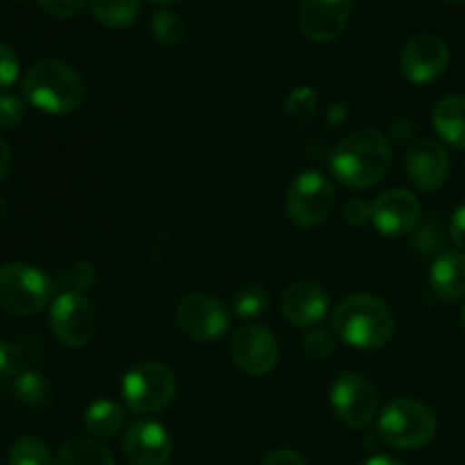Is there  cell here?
<instances>
[{
	"instance_id": "obj_1",
	"label": "cell",
	"mask_w": 465,
	"mask_h": 465,
	"mask_svg": "<svg viewBox=\"0 0 465 465\" xmlns=\"http://www.w3.org/2000/svg\"><path fill=\"white\" fill-rule=\"evenodd\" d=\"M391 159L393 150L380 130H357L336 143L330 166L341 184L368 189L386 175Z\"/></svg>"
},
{
	"instance_id": "obj_2",
	"label": "cell",
	"mask_w": 465,
	"mask_h": 465,
	"mask_svg": "<svg viewBox=\"0 0 465 465\" xmlns=\"http://www.w3.org/2000/svg\"><path fill=\"white\" fill-rule=\"evenodd\" d=\"M23 95L32 107L45 114H71L86 95L84 80L62 59H39L23 80Z\"/></svg>"
},
{
	"instance_id": "obj_3",
	"label": "cell",
	"mask_w": 465,
	"mask_h": 465,
	"mask_svg": "<svg viewBox=\"0 0 465 465\" xmlns=\"http://www.w3.org/2000/svg\"><path fill=\"white\" fill-rule=\"evenodd\" d=\"M334 330L350 348L377 350L389 343L395 334V316L384 300L375 295L357 293L345 298L336 307Z\"/></svg>"
},
{
	"instance_id": "obj_4",
	"label": "cell",
	"mask_w": 465,
	"mask_h": 465,
	"mask_svg": "<svg viewBox=\"0 0 465 465\" xmlns=\"http://www.w3.org/2000/svg\"><path fill=\"white\" fill-rule=\"evenodd\" d=\"M377 434L391 448H425L436 434V416L427 404L418 402V400H393L380 413Z\"/></svg>"
},
{
	"instance_id": "obj_5",
	"label": "cell",
	"mask_w": 465,
	"mask_h": 465,
	"mask_svg": "<svg viewBox=\"0 0 465 465\" xmlns=\"http://www.w3.org/2000/svg\"><path fill=\"white\" fill-rule=\"evenodd\" d=\"M177 393V380L171 368L162 361H139L123 375L121 395L130 411L150 416L173 402Z\"/></svg>"
},
{
	"instance_id": "obj_6",
	"label": "cell",
	"mask_w": 465,
	"mask_h": 465,
	"mask_svg": "<svg viewBox=\"0 0 465 465\" xmlns=\"http://www.w3.org/2000/svg\"><path fill=\"white\" fill-rule=\"evenodd\" d=\"M54 293V280L30 263L0 266V309L12 316H35Z\"/></svg>"
},
{
	"instance_id": "obj_7",
	"label": "cell",
	"mask_w": 465,
	"mask_h": 465,
	"mask_svg": "<svg viewBox=\"0 0 465 465\" xmlns=\"http://www.w3.org/2000/svg\"><path fill=\"white\" fill-rule=\"evenodd\" d=\"M334 186L322 173L304 171L286 191V213L300 227H316L327 221L334 209Z\"/></svg>"
},
{
	"instance_id": "obj_8",
	"label": "cell",
	"mask_w": 465,
	"mask_h": 465,
	"mask_svg": "<svg viewBox=\"0 0 465 465\" xmlns=\"http://www.w3.org/2000/svg\"><path fill=\"white\" fill-rule=\"evenodd\" d=\"M50 330L66 348H82L98 330V316L89 298L80 293H59L50 307Z\"/></svg>"
},
{
	"instance_id": "obj_9",
	"label": "cell",
	"mask_w": 465,
	"mask_h": 465,
	"mask_svg": "<svg viewBox=\"0 0 465 465\" xmlns=\"http://www.w3.org/2000/svg\"><path fill=\"white\" fill-rule=\"evenodd\" d=\"M175 325L182 334L198 343L216 341L230 330V312L221 300L204 293H191L175 309Z\"/></svg>"
},
{
	"instance_id": "obj_10",
	"label": "cell",
	"mask_w": 465,
	"mask_h": 465,
	"mask_svg": "<svg viewBox=\"0 0 465 465\" xmlns=\"http://www.w3.org/2000/svg\"><path fill=\"white\" fill-rule=\"evenodd\" d=\"M331 409L348 427H363L372 420L380 407L377 389L359 372H343L331 384Z\"/></svg>"
},
{
	"instance_id": "obj_11",
	"label": "cell",
	"mask_w": 465,
	"mask_h": 465,
	"mask_svg": "<svg viewBox=\"0 0 465 465\" xmlns=\"http://www.w3.org/2000/svg\"><path fill=\"white\" fill-rule=\"evenodd\" d=\"M230 354L245 375L263 377L280 361V343L268 327L243 325L232 336Z\"/></svg>"
},
{
	"instance_id": "obj_12",
	"label": "cell",
	"mask_w": 465,
	"mask_h": 465,
	"mask_svg": "<svg viewBox=\"0 0 465 465\" xmlns=\"http://www.w3.org/2000/svg\"><path fill=\"white\" fill-rule=\"evenodd\" d=\"M450 64V48L440 36L416 35L404 44L400 54V68L413 84H427L439 80Z\"/></svg>"
},
{
	"instance_id": "obj_13",
	"label": "cell",
	"mask_w": 465,
	"mask_h": 465,
	"mask_svg": "<svg viewBox=\"0 0 465 465\" xmlns=\"http://www.w3.org/2000/svg\"><path fill=\"white\" fill-rule=\"evenodd\" d=\"M354 0H300V30L316 44L334 41L345 30Z\"/></svg>"
},
{
	"instance_id": "obj_14",
	"label": "cell",
	"mask_w": 465,
	"mask_h": 465,
	"mask_svg": "<svg viewBox=\"0 0 465 465\" xmlns=\"http://www.w3.org/2000/svg\"><path fill=\"white\" fill-rule=\"evenodd\" d=\"M422 207L411 191L393 189L372 203L371 221L375 230L384 236L409 234L418 225Z\"/></svg>"
},
{
	"instance_id": "obj_15",
	"label": "cell",
	"mask_w": 465,
	"mask_h": 465,
	"mask_svg": "<svg viewBox=\"0 0 465 465\" xmlns=\"http://www.w3.org/2000/svg\"><path fill=\"white\" fill-rule=\"evenodd\" d=\"M121 445L132 465H166L173 454L171 434L154 420H136L127 427Z\"/></svg>"
},
{
	"instance_id": "obj_16",
	"label": "cell",
	"mask_w": 465,
	"mask_h": 465,
	"mask_svg": "<svg viewBox=\"0 0 465 465\" xmlns=\"http://www.w3.org/2000/svg\"><path fill=\"white\" fill-rule=\"evenodd\" d=\"M327 309H330V298H327L325 289L309 280L291 284L280 300L282 316L295 327L318 325L327 316Z\"/></svg>"
},
{
	"instance_id": "obj_17",
	"label": "cell",
	"mask_w": 465,
	"mask_h": 465,
	"mask_svg": "<svg viewBox=\"0 0 465 465\" xmlns=\"http://www.w3.org/2000/svg\"><path fill=\"white\" fill-rule=\"evenodd\" d=\"M407 175L418 189H440L450 177L448 150L436 141H418L407 154Z\"/></svg>"
},
{
	"instance_id": "obj_18",
	"label": "cell",
	"mask_w": 465,
	"mask_h": 465,
	"mask_svg": "<svg viewBox=\"0 0 465 465\" xmlns=\"http://www.w3.org/2000/svg\"><path fill=\"white\" fill-rule=\"evenodd\" d=\"M431 289L445 300H459L465 295V252H443L430 272Z\"/></svg>"
},
{
	"instance_id": "obj_19",
	"label": "cell",
	"mask_w": 465,
	"mask_h": 465,
	"mask_svg": "<svg viewBox=\"0 0 465 465\" xmlns=\"http://www.w3.org/2000/svg\"><path fill=\"white\" fill-rule=\"evenodd\" d=\"M431 123L445 143L465 150V95H448L439 100Z\"/></svg>"
},
{
	"instance_id": "obj_20",
	"label": "cell",
	"mask_w": 465,
	"mask_h": 465,
	"mask_svg": "<svg viewBox=\"0 0 465 465\" xmlns=\"http://www.w3.org/2000/svg\"><path fill=\"white\" fill-rule=\"evenodd\" d=\"M125 420V411L114 400H95L84 411V430L95 439H112Z\"/></svg>"
},
{
	"instance_id": "obj_21",
	"label": "cell",
	"mask_w": 465,
	"mask_h": 465,
	"mask_svg": "<svg viewBox=\"0 0 465 465\" xmlns=\"http://www.w3.org/2000/svg\"><path fill=\"white\" fill-rule=\"evenodd\" d=\"M54 465H116L107 448L89 439H73L59 448Z\"/></svg>"
},
{
	"instance_id": "obj_22",
	"label": "cell",
	"mask_w": 465,
	"mask_h": 465,
	"mask_svg": "<svg viewBox=\"0 0 465 465\" xmlns=\"http://www.w3.org/2000/svg\"><path fill=\"white\" fill-rule=\"evenodd\" d=\"M91 14L109 30L130 27L141 14V0H91Z\"/></svg>"
},
{
	"instance_id": "obj_23",
	"label": "cell",
	"mask_w": 465,
	"mask_h": 465,
	"mask_svg": "<svg viewBox=\"0 0 465 465\" xmlns=\"http://www.w3.org/2000/svg\"><path fill=\"white\" fill-rule=\"evenodd\" d=\"M150 32L157 44L166 45V48H175L184 41L186 36V23L180 14L168 12V9H159L150 18Z\"/></svg>"
},
{
	"instance_id": "obj_24",
	"label": "cell",
	"mask_w": 465,
	"mask_h": 465,
	"mask_svg": "<svg viewBox=\"0 0 465 465\" xmlns=\"http://www.w3.org/2000/svg\"><path fill=\"white\" fill-rule=\"evenodd\" d=\"M50 395V384L39 371H25L14 381V398L25 407H41Z\"/></svg>"
},
{
	"instance_id": "obj_25",
	"label": "cell",
	"mask_w": 465,
	"mask_h": 465,
	"mask_svg": "<svg viewBox=\"0 0 465 465\" xmlns=\"http://www.w3.org/2000/svg\"><path fill=\"white\" fill-rule=\"evenodd\" d=\"M9 465H53V457L41 439L21 436L9 448Z\"/></svg>"
},
{
	"instance_id": "obj_26",
	"label": "cell",
	"mask_w": 465,
	"mask_h": 465,
	"mask_svg": "<svg viewBox=\"0 0 465 465\" xmlns=\"http://www.w3.org/2000/svg\"><path fill=\"white\" fill-rule=\"evenodd\" d=\"M268 302H271V298L262 284H243L232 295V307H234L236 316L241 318L262 316V313H266Z\"/></svg>"
},
{
	"instance_id": "obj_27",
	"label": "cell",
	"mask_w": 465,
	"mask_h": 465,
	"mask_svg": "<svg viewBox=\"0 0 465 465\" xmlns=\"http://www.w3.org/2000/svg\"><path fill=\"white\" fill-rule=\"evenodd\" d=\"M95 282V268L89 262H75L64 268L54 280V289H62V293H84Z\"/></svg>"
},
{
	"instance_id": "obj_28",
	"label": "cell",
	"mask_w": 465,
	"mask_h": 465,
	"mask_svg": "<svg viewBox=\"0 0 465 465\" xmlns=\"http://www.w3.org/2000/svg\"><path fill=\"white\" fill-rule=\"evenodd\" d=\"M334 348H336V341L330 331L313 330L302 339V352L307 354L309 359H313V361L327 359L331 352H334Z\"/></svg>"
},
{
	"instance_id": "obj_29",
	"label": "cell",
	"mask_w": 465,
	"mask_h": 465,
	"mask_svg": "<svg viewBox=\"0 0 465 465\" xmlns=\"http://www.w3.org/2000/svg\"><path fill=\"white\" fill-rule=\"evenodd\" d=\"M25 116V104L12 94H0V130H14Z\"/></svg>"
},
{
	"instance_id": "obj_30",
	"label": "cell",
	"mask_w": 465,
	"mask_h": 465,
	"mask_svg": "<svg viewBox=\"0 0 465 465\" xmlns=\"http://www.w3.org/2000/svg\"><path fill=\"white\" fill-rule=\"evenodd\" d=\"M23 371V352L16 343L0 341V377H18Z\"/></svg>"
},
{
	"instance_id": "obj_31",
	"label": "cell",
	"mask_w": 465,
	"mask_h": 465,
	"mask_svg": "<svg viewBox=\"0 0 465 465\" xmlns=\"http://www.w3.org/2000/svg\"><path fill=\"white\" fill-rule=\"evenodd\" d=\"M36 5L54 18H73L84 9L86 0H36Z\"/></svg>"
},
{
	"instance_id": "obj_32",
	"label": "cell",
	"mask_w": 465,
	"mask_h": 465,
	"mask_svg": "<svg viewBox=\"0 0 465 465\" xmlns=\"http://www.w3.org/2000/svg\"><path fill=\"white\" fill-rule=\"evenodd\" d=\"M18 57L7 44L0 41V89H7L18 77Z\"/></svg>"
},
{
	"instance_id": "obj_33",
	"label": "cell",
	"mask_w": 465,
	"mask_h": 465,
	"mask_svg": "<svg viewBox=\"0 0 465 465\" xmlns=\"http://www.w3.org/2000/svg\"><path fill=\"white\" fill-rule=\"evenodd\" d=\"M371 212H372V204H368L366 200H361V198L348 200L343 207L345 221H350L352 225H361V223L371 221Z\"/></svg>"
},
{
	"instance_id": "obj_34",
	"label": "cell",
	"mask_w": 465,
	"mask_h": 465,
	"mask_svg": "<svg viewBox=\"0 0 465 465\" xmlns=\"http://www.w3.org/2000/svg\"><path fill=\"white\" fill-rule=\"evenodd\" d=\"M259 465H307V461H304L295 450L277 448V450H271Z\"/></svg>"
},
{
	"instance_id": "obj_35",
	"label": "cell",
	"mask_w": 465,
	"mask_h": 465,
	"mask_svg": "<svg viewBox=\"0 0 465 465\" xmlns=\"http://www.w3.org/2000/svg\"><path fill=\"white\" fill-rule=\"evenodd\" d=\"M450 234L452 241L465 252V203L454 212L452 223H450Z\"/></svg>"
},
{
	"instance_id": "obj_36",
	"label": "cell",
	"mask_w": 465,
	"mask_h": 465,
	"mask_svg": "<svg viewBox=\"0 0 465 465\" xmlns=\"http://www.w3.org/2000/svg\"><path fill=\"white\" fill-rule=\"evenodd\" d=\"M9 166H12V150H9V145L0 139V182L7 177Z\"/></svg>"
},
{
	"instance_id": "obj_37",
	"label": "cell",
	"mask_w": 465,
	"mask_h": 465,
	"mask_svg": "<svg viewBox=\"0 0 465 465\" xmlns=\"http://www.w3.org/2000/svg\"><path fill=\"white\" fill-rule=\"evenodd\" d=\"M361 465H404V463L398 461V459H393V457H371Z\"/></svg>"
},
{
	"instance_id": "obj_38",
	"label": "cell",
	"mask_w": 465,
	"mask_h": 465,
	"mask_svg": "<svg viewBox=\"0 0 465 465\" xmlns=\"http://www.w3.org/2000/svg\"><path fill=\"white\" fill-rule=\"evenodd\" d=\"M7 213H9V209H7V203H5V200L0 198V225H3V223L7 221Z\"/></svg>"
},
{
	"instance_id": "obj_39",
	"label": "cell",
	"mask_w": 465,
	"mask_h": 465,
	"mask_svg": "<svg viewBox=\"0 0 465 465\" xmlns=\"http://www.w3.org/2000/svg\"><path fill=\"white\" fill-rule=\"evenodd\" d=\"M153 3H157V5H168V3H175V0H153Z\"/></svg>"
},
{
	"instance_id": "obj_40",
	"label": "cell",
	"mask_w": 465,
	"mask_h": 465,
	"mask_svg": "<svg viewBox=\"0 0 465 465\" xmlns=\"http://www.w3.org/2000/svg\"><path fill=\"white\" fill-rule=\"evenodd\" d=\"M461 322H463V327H465V304H463V309H461Z\"/></svg>"
},
{
	"instance_id": "obj_41",
	"label": "cell",
	"mask_w": 465,
	"mask_h": 465,
	"mask_svg": "<svg viewBox=\"0 0 465 465\" xmlns=\"http://www.w3.org/2000/svg\"><path fill=\"white\" fill-rule=\"evenodd\" d=\"M445 3H461V0H445Z\"/></svg>"
},
{
	"instance_id": "obj_42",
	"label": "cell",
	"mask_w": 465,
	"mask_h": 465,
	"mask_svg": "<svg viewBox=\"0 0 465 465\" xmlns=\"http://www.w3.org/2000/svg\"><path fill=\"white\" fill-rule=\"evenodd\" d=\"M0 465H3V463H0Z\"/></svg>"
}]
</instances>
